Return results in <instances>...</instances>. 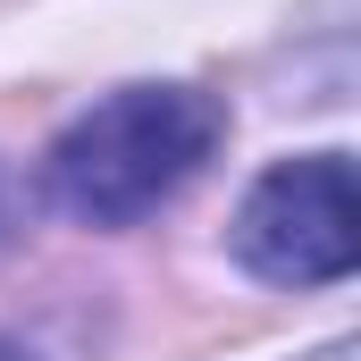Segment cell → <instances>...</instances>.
I'll return each instance as SVG.
<instances>
[{"label": "cell", "instance_id": "3957f363", "mask_svg": "<svg viewBox=\"0 0 361 361\" xmlns=\"http://www.w3.org/2000/svg\"><path fill=\"white\" fill-rule=\"evenodd\" d=\"M0 361H34V345H17V336H0Z\"/></svg>", "mask_w": 361, "mask_h": 361}, {"label": "cell", "instance_id": "5b68a950", "mask_svg": "<svg viewBox=\"0 0 361 361\" xmlns=\"http://www.w3.org/2000/svg\"><path fill=\"white\" fill-rule=\"evenodd\" d=\"M0 244H8V177H0Z\"/></svg>", "mask_w": 361, "mask_h": 361}, {"label": "cell", "instance_id": "6da1fadb", "mask_svg": "<svg viewBox=\"0 0 361 361\" xmlns=\"http://www.w3.org/2000/svg\"><path fill=\"white\" fill-rule=\"evenodd\" d=\"M219 135H227V109L202 85H118L59 126L42 160V193L76 227H143L210 169Z\"/></svg>", "mask_w": 361, "mask_h": 361}, {"label": "cell", "instance_id": "277c9868", "mask_svg": "<svg viewBox=\"0 0 361 361\" xmlns=\"http://www.w3.org/2000/svg\"><path fill=\"white\" fill-rule=\"evenodd\" d=\"M311 361H353V345H345V336H336V345H319V353Z\"/></svg>", "mask_w": 361, "mask_h": 361}, {"label": "cell", "instance_id": "7a4b0ae2", "mask_svg": "<svg viewBox=\"0 0 361 361\" xmlns=\"http://www.w3.org/2000/svg\"><path fill=\"white\" fill-rule=\"evenodd\" d=\"M235 261L269 286H336L361 261V193L345 152H302L277 160L269 177L244 193L235 227H227Z\"/></svg>", "mask_w": 361, "mask_h": 361}]
</instances>
